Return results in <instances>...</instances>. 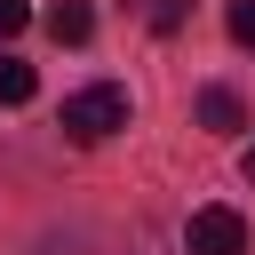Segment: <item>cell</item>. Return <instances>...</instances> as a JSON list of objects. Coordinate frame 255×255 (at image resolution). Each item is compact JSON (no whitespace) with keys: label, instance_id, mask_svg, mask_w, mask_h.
<instances>
[{"label":"cell","instance_id":"cell-3","mask_svg":"<svg viewBox=\"0 0 255 255\" xmlns=\"http://www.w3.org/2000/svg\"><path fill=\"white\" fill-rule=\"evenodd\" d=\"M48 32H56V48H88L96 40V8L88 0H56L48 8Z\"/></svg>","mask_w":255,"mask_h":255},{"label":"cell","instance_id":"cell-5","mask_svg":"<svg viewBox=\"0 0 255 255\" xmlns=\"http://www.w3.org/2000/svg\"><path fill=\"white\" fill-rule=\"evenodd\" d=\"M32 96H40V72L24 56H0V104H32Z\"/></svg>","mask_w":255,"mask_h":255},{"label":"cell","instance_id":"cell-6","mask_svg":"<svg viewBox=\"0 0 255 255\" xmlns=\"http://www.w3.org/2000/svg\"><path fill=\"white\" fill-rule=\"evenodd\" d=\"M183 16H191V0H151V32H183Z\"/></svg>","mask_w":255,"mask_h":255},{"label":"cell","instance_id":"cell-4","mask_svg":"<svg viewBox=\"0 0 255 255\" xmlns=\"http://www.w3.org/2000/svg\"><path fill=\"white\" fill-rule=\"evenodd\" d=\"M199 128H215V135H239V128H247V104H239L231 88H199Z\"/></svg>","mask_w":255,"mask_h":255},{"label":"cell","instance_id":"cell-7","mask_svg":"<svg viewBox=\"0 0 255 255\" xmlns=\"http://www.w3.org/2000/svg\"><path fill=\"white\" fill-rule=\"evenodd\" d=\"M223 24H231V40H239V48H255V0H231V16H223Z\"/></svg>","mask_w":255,"mask_h":255},{"label":"cell","instance_id":"cell-9","mask_svg":"<svg viewBox=\"0 0 255 255\" xmlns=\"http://www.w3.org/2000/svg\"><path fill=\"white\" fill-rule=\"evenodd\" d=\"M239 175H247V183H255V143H247V151H239Z\"/></svg>","mask_w":255,"mask_h":255},{"label":"cell","instance_id":"cell-1","mask_svg":"<svg viewBox=\"0 0 255 255\" xmlns=\"http://www.w3.org/2000/svg\"><path fill=\"white\" fill-rule=\"evenodd\" d=\"M120 128H128V88L96 80V88L64 96V135H72V143H104V135H120Z\"/></svg>","mask_w":255,"mask_h":255},{"label":"cell","instance_id":"cell-2","mask_svg":"<svg viewBox=\"0 0 255 255\" xmlns=\"http://www.w3.org/2000/svg\"><path fill=\"white\" fill-rule=\"evenodd\" d=\"M183 247H191V255H247V223H239V207H191Z\"/></svg>","mask_w":255,"mask_h":255},{"label":"cell","instance_id":"cell-8","mask_svg":"<svg viewBox=\"0 0 255 255\" xmlns=\"http://www.w3.org/2000/svg\"><path fill=\"white\" fill-rule=\"evenodd\" d=\"M24 24H32V8H24V0H0V40H16Z\"/></svg>","mask_w":255,"mask_h":255}]
</instances>
